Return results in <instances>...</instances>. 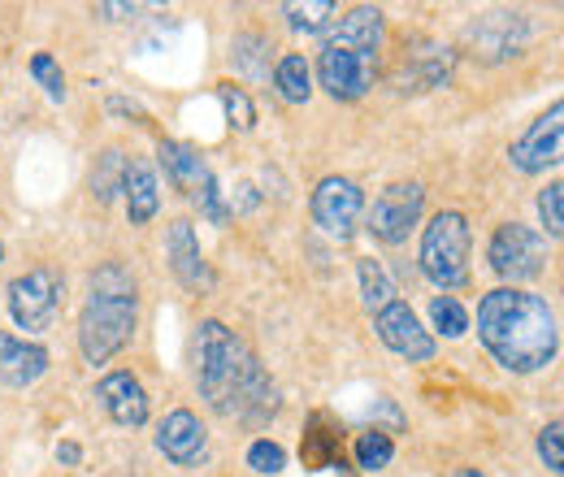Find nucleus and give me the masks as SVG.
Returning <instances> with one entry per match:
<instances>
[{"label": "nucleus", "mask_w": 564, "mask_h": 477, "mask_svg": "<svg viewBox=\"0 0 564 477\" xmlns=\"http://www.w3.org/2000/svg\"><path fill=\"white\" fill-rule=\"evenodd\" d=\"M196 387L217 416H235L243 425H261L279 412V387L265 365L248 351L226 322H200L196 335Z\"/></svg>", "instance_id": "f257e3e1"}, {"label": "nucleus", "mask_w": 564, "mask_h": 477, "mask_svg": "<svg viewBox=\"0 0 564 477\" xmlns=\"http://www.w3.org/2000/svg\"><path fill=\"white\" fill-rule=\"evenodd\" d=\"M478 339L508 373H539L556 360L561 330L543 295L521 286H495L478 304Z\"/></svg>", "instance_id": "f03ea898"}, {"label": "nucleus", "mask_w": 564, "mask_h": 477, "mask_svg": "<svg viewBox=\"0 0 564 477\" xmlns=\"http://www.w3.org/2000/svg\"><path fill=\"white\" fill-rule=\"evenodd\" d=\"M140 322V295H96L87 291V304L78 313V351L87 365L113 360L127 343L135 339Z\"/></svg>", "instance_id": "7ed1b4c3"}, {"label": "nucleus", "mask_w": 564, "mask_h": 477, "mask_svg": "<svg viewBox=\"0 0 564 477\" xmlns=\"http://www.w3.org/2000/svg\"><path fill=\"white\" fill-rule=\"evenodd\" d=\"M469 248H474V235H469V217L456 213V208H443L430 217V226L422 230V273L438 286V291H456L469 282Z\"/></svg>", "instance_id": "20e7f679"}, {"label": "nucleus", "mask_w": 564, "mask_h": 477, "mask_svg": "<svg viewBox=\"0 0 564 477\" xmlns=\"http://www.w3.org/2000/svg\"><path fill=\"white\" fill-rule=\"evenodd\" d=\"M62 295H66V282L62 273L48 270V265H35V270L18 273L9 282V317L18 322V330L26 335H44L62 308Z\"/></svg>", "instance_id": "39448f33"}, {"label": "nucleus", "mask_w": 564, "mask_h": 477, "mask_svg": "<svg viewBox=\"0 0 564 477\" xmlns=\"http://www.w3.org/2000/svg\"><path fill=\"white\" fill-rule=\"evenodd\" d=\"M487 261H491V270L499 278H508L517 286V282L539 278V273L547 270V239L539 230H530L525 221H503L491 235Z\"/></svg>", "instance_id": "423d86ee"}, {"label": "nucleus", "mask_w": 564, "mask_h": 477, "mask_svg": "<svg viewBox=\"0 0 564 477\" xmlns=\"http://www.w3.org/2000/svg\"><path fill=\"white\" fill-rule=\"evenodd\" d=\"M425 192L422 183H391L378 192V200L365 213V230L378 239V243H404L409 230L422 221Z\"/></svg>", "instance_id": "0eeeda50"}, {"label": "nucleus", "mask_w": 564, "mask_h": 477, "mask_svg": "<svg viewBox=\"0 0 564 477\" xmlns=\"http://www.w3.org/2000/svg\"><path fill=\"white\" fill-rule=\"evenodd\" d=\"M308 213H313V221H317L330 239L348 243L356 230H360V217H365V192L356 187L352 178L330 174V178H322V183L313 187Z\"/></svg>", "instance_id": "6e6552de"}, {"label": "nucleus", "mask_w": 564, "mask_h": 477, "mask_svg": "<svg viewBox=\"0 0 564 477\" xmlns=\"http://www.w3.org/2000/svg\"><path fill=\"white\" fill-rule=\"evenodd\" d=\"M373 330L382 347H391L395 356L413 360V365H430L434 360V335L422 326V317L413 313L409 300H391L387 308L373 313Z\"/></svg>", "instance_id": "1a4fd4ad"}, {"label": "nucleus", "mask_w": 564, "mask_h": 477, "mask_svg": "<svg viewBox=\"0 0 564 477\" xmlns=\"http://www.w3.org/2000/svg\"><path fill=\"white\" fill-rule=\"evenodd\" d=\"M561 152H564V105L556 100L543 118L530 122L525 135L508 148V161L521 174H543V170L561 165Z\"/></svg>", "instance_id": "9d476101"}, {"label": "nucleus", "mask_w": 564, "mask_h": 477, "mask_svg": "<svg viewBox=\"0 0 564 477\" xmlns=\"http://www.w3.org/2000/svg\"><path fill=\"white\" fill-rule=\"evenodd\" d=\"M373 74H378V57H369V53L330 48V44L317 53V83L335 100H360L373 87Z\"/></svg>", "instance_id": "9b49d317"}, {"label": "nucleus", "mask_w": 564, "mask_h": 477, "mask_svg": "<svg viewBox=\"0 0 564 477\" xmlns=\"http://www.w3.org/2000/svg\"><path fill=\"white\" fill-rule=\"evenodd\" d=\"M456 66V53L447 44H434V40H413L404 44L400 62H395V87L400 91H430V87H443L452 78Z\"/></svg>", "instance_id": "f8f14e48"}, {"label": "nucleus", "mask_w": 564, "mask_h": 477, "mask_svg": "<svg viewBox=\"0 0 564 477\" xmlns=\"http://www.w3.org/2000/svg\"><path fill=\"white\" fill-rule=\"evenodd\" d=\"M156 452L178 465V469H192L205 460L209 452V430L200 425V416L192 409H174L161 425H156Z\"/></svg>", "instance_id": "ddd939ff"}, {"label": "nucleus", "mask_w": 564, "mask_h": 477, "mask_svg": "<svg viewBox=\"0 0 564 477\" xmlns=\"http://www.w3.org/2000/svg\"><path fill=\"white\" fill-rule=\"evenodd\" d=\"M530 40V22L525 13H487L469 26V48L482 57V62H503V57H517Z\"/></svg>", "instance_id": "4468645a"}, {"label": "nucleus", "mask_w": 564, "mask_h": 477, "mask_svg": "<svg viewBox=\"0 0 564 477\" xmlns=\"http://www.w3.org/2000/svg\"><path fill=\"white\" fill-rule=\"evenodd\" d=\"M165 252H170V270L174 278L187 286V291H209L213 286V270L205 261V248L196 239V226L187 217L170 221V235H165Z\"/></svg>", "instance_id": "2eb2a0df"}, {"label": "nucleus", "mask_w": 564, "mask_h": 477, "mask_svg": "<svg viewBox=\"0 0 564 477\" xmlns=\"http://www.w3.org/2000/svg\"><path fill=\"white\" fill-rule=\"evenodd\" d=\"M96 400H100V409L109 412V421H113V425L140 430L143 421H148V391H143L140 378H135V373H127V369L105 373V378L96 382Z\"/></svg>", "instance_id": "dca6fc26"}, {"label": "nucleus", "mask_w": 564, "mask_h": 477, "mask_svg": "<svg viewBox=\"0 0 564 477\" xmlns=\"http://www.w3.org/2000/svg\"><path fill=\"white\" fill-rule=\"evenodd\" d=\"M382 40H387V18L373 4H356L352 13H344L326 31V44L330 48H352V53H369V57H378Z\"/></svg>", "instance_id": "f3484780"}, {"label": "nucleus", "mask_w": 564, "mask_h": 477, "mask_svg": "<svg viewBox=\"0 0 564 477\" xmlns=\"http://www.w3.org/2000/svg\"><path fill=\"white\" fill-rule=\"evenodd\" d=\"M300 460L304 469H339L344 460V425L330 412H313L300 438Z\"/></svg>", "instance_id": "a211bd4d"}, {"label": "nucleus", "mask_w": 564, "mask_h": 477, "mask_svg": "<svg viewBox=\"0 0 564 477\" xmlns=\"http://www.w3.org/2000/svg\"><path fill=\"white\" fill-rule=\"evenodd\" d=\"M48 373V351L40 343H26V339H13L0 330V382L4 387H31Z\"/></svg>", "instance_id": "6ab92c4d"}, {"label": "nucleus", "mask_w": 564, "mask_h": 477, "mask_svg": "<svg viewBox=\"0 0 564 477\" xmlns=\"http://www.w3.org/2000/svg\"><path fill=\"white\" fill-rule=\"evenodd\" d=\"M161 165H165V174H170V183L183 192V196H200L205 187L213 183V170L209 161L192 148V143H178V139H161Z\"/></svg>", "instance_id": "aec40b11"}, {"label": "nucleus", "mask_w": 564, "mask_h": 477, "mask_svg": "<svg viewBox=\"0 0 564 477\" xmlns=\"http://www.w3.org/2000/svg\"><path fill=\"white\" fill-rule=\"evenodd\" d=\"M122 196H127V217L131 226H148L161 208V192H156V170L148 161H127L122 174Z\"/></svg>", "instance_id": "412c9836"}, {"label": "nucleus", "mask_w": 564, "mask_h": 477, "mask_svg": "<svg viewBox=\"0 0 564 477\" xmlns=\"http://www.w3.org/2000/svg\"><path fill=\"white\" fill-rule=\"evenodd\" d=\"M274 87H279V96L286 105H304V100L313 96V69H308V62H304L300 53L279 57V66H274Z\"/></svg>", "instance_id": "4be33fe9"}, {"label": "nucleus", "mask_w": 564, "mask_h": 477, "mask_svg": "<svg viewBox=\"0 0 564 477\" xmlns=\"http://www.w3.org/2000/svg\"><path fill=\"white\" fill-rule=\"evenodd\" d=\"M122 174H127V156L118 148H105L100 161H96V170H91V196H96V205H109L122 192Z\"/></svg>", "instance_id": "5701e85b"}, {"label": "nucleus", "mask_w": 564, "mask_h": 477, "mask_svg": "<svg viewBox=\"0 0 564 477\" xmlns=\"http://www.w3.org/2000/svg\"><path fill=\"white\" fill-rule=\"evenodd\" d=\"M356 278H360V295H365V304L378 313V308H387L391 300H395V286H391V278L382 270V261H373V257H360L356 261Z\"/></svg>", "instance_id": "b1692460"}, {"label": "nucleus", "mask_w": 564, "mask_h": 477, "mask_svg": "<svg viewBox=\"0 0 564 477\" xmlns=\"http://www.w3.org/2000/svg\"><path fill=\"white\" fill-rule=\"evenodd\" d=\"M282 18H286V26L291 31H304V35H317V31H326V22L335 18V0H291V4H282Z\"/></svg>", "instance_id": "393cba45"}, {"label": "nucleus", "mask_w": 564, "mask_h": 477, "mask_svg": "<svg viewBox=\"0 0 564 477\" xmlns=\"http://www.w3.org/2000/svg\"><path fill=\"white\" fill-rule=\"evenodd\" d=\"M352 456H356V469L378 474V469H387V465L395 460V443H391V434H382V430L373 425L369 434H360V438H356Z\"/></svg>", "instance_id": "a878e982"}, {"label": "nucleus", "mask_w": 564, "mask_h": 477, "mask_svg": "<svg viewBox=\"0 0 564 477\" xmlns=\"http://www.w3.org/2000/svg\"><path fill=\"white\" fill-rule=\"evenodd\" d=\"M230 53H235V66L243 69L248 78H265V74H270V53H274V48H270L265 35H252V31H248V35H239V40L230 44Z\"/></svg>", "instance_id": "bb28decb"}, {"label": "nucleus", "mask_w": 564, "mask_h": 477, "mask_svg": "<svg viewBox=\"0 0 564 477\" xmlns=\"http://www.w3.org/2000/svg\"><path fill=\"white\" fill-rule=\"evenodd\" d=\"M430 322H434V330H438L443 339H460V335L469 330V313H465V304H460L456 295H434Z\"/></svg>", "instance_id": "cd10ccee"}, {"label": "nucleus", "mask_w": 564, "mask_h": 477, "mask_svg": "<svg viewBox=\"0 0 564 477\" xmlns=\"http://www.w3.org/2000/svg\"><path fill=\"white\" fill-rule=\"evenodd\" d=\"M217 96H221L226 122H230L235 131H252V127H257V109H252V100H248L243 87H235V83H217Z\"/></svg>", "instance_id": "c85d7f7f"}, {"label": "nucleus", "mask_w": 564, "mask_h": 477, "mask_svg": "<svg viewBox=\"0 0 564 477\" xmlns=\"http://www.w3.org/2000/svg\"><path fill=\"white\" fill-rule=\"evenodd\" d=\"M282 465H286V452H282L274 438H257L252 447H248V469L261 477H274L282 474Z\"/></svg>", "instance_id": "c756f323"}, {"label": "nucleus", "mask_w": 564, "mask_h": 477, "mask_svg": "<svg viewBox=\"0 0 564 477\" xmlns=\"http://www.w3.org/2000/svg\"><path fill=\"white\" fill-rule=\"evenodd\" d=\"M31 74H35V83L48 91V100H57V105L66 100V74H62V66H57L48 53H35V57H31Z\"/></svg>", "instance_id": "7c9ffc66"}, {"label": "nucleus", "mask_w": 564, "mask_h": 477, "mask_svg": "<svg viewBox=\"0 0 564 477\" xmlns=\"http://www.w3.org/2000/svg\"><path fill=\"white\" fill-rule=\"evenodd\" d=\"M539 460L547 465V474H564V425L552 421L539 430Z\"/></svg>", "instance_id": "2f4dec72"}, {"label": "nucleus", "mask_w": 564, "mask_h": 477, "mask_svg": "<svg viewBox=\"0 0 564 477\" xmlns=\"http://www.w3.org/2000/svg\"><path fill=\"white\" fill-rule=\"evenodd\" d=\"M539 217H543L547 235L561 239L564 235V183H547V192L539 196Z\"/></svg>", "instance_id": "473e14b6"}, {"label": "nucleus", "mask_w": 564, "mask_h": 477, "mask_svg": "<svg viewBox=\"0 0 564 477\" xmlns=\"http://www.w3.org/2000/svg\"><path fill=\"white\" fill-rule=\"evenodd\" d=\"M196 205L205 208V217H209V221H226V205H221V192H217V178H213L209 187H205V192L196 196Z\"/></svg>", "instance_id": "72a5a7b5"}, {"label": "nucleus", "mask_w": 564, "mask_h": 477, "mask_svg": "<svg viewBox=\"0 0 564 477\" xmlns=\"http://www.w3.org/2000/svg\"><path fill=\"white\" fill-rule=\"evenodd\" d=\"M109 113H122V118H140V122H148V113H143L135 100H122V96H113L109 100Z\"/></svg>", "instance_id": "f704fd0d"}, {"label": "nucleus", "mask_w": 564, "mask_h": 477, "mask_svg": "<svg viewBox=\"0 0 564 477\" xmlns=\"http://www.w3.org/2000/svg\"><path fill=\"white\" fill-rule=\"evenodd\" d=\"M78 460H83L78 443H62V447H57V465H78Z\"/></svg>", "instance_id": "c9c22d12"}, {"label": "nucleus", "mask_w": 564, "mask_h": 477, "mask_svg": "<svg viewBox=\"0 0 564 477\" xmlns=\"http://www.w3.org/2000/svg\"><path fill=\"white\" fill-rule=\"evenodd\" d=\"M456 477H487L482 469H456Z\"/></svg>", "instance_id": "e433bc0d"}, {"label": "nucleus", "mask_w": 564, "mask_h": 477, "mask_svg": "<svg viewBox=\"0 0 564 477\" xmlns=\"http://www.w3.org/2000/svg\"><path fill=\"white\" fill-rule=\"evenodd\" d=\"M0 257H4V248H0Z\"/></svg>", "instance_id": "4c0bfd02"}]
</instances>
